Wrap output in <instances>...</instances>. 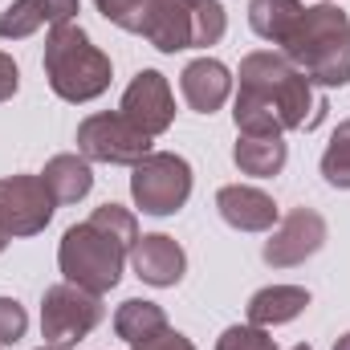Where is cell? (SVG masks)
I'll use <instances>...</instances> for the list:
<instances>
[{"instance_id": "603a6c76", "label": "cell", "mask_w": 350, "mask_h": 350, "mask_svg": "<svg viewBox=\"0 0 350 350\" xmlns=\"http://www.w3.org/2000/svg\"><path fill=\"white\" fill-rule=\"evenodd\" d=\"M216 350H277L273 334L265 326H228L220 338H216Z\"/></svg>"}, {"instance_id": "f1b7e54d", "label": "cell", "mask_w": 350, "mask_h": 350, "mask_svg": "<svg viewBox=\"0 0 350 350\" xmlns=\"http://www.w3.org/2000/svg\"><path fill=\"white\" fill-rule=\"evenodd\" d=\"M293 350H310V347H306V342H301V347H293Z\"/></svg>"}, {"instance_id": "7402d4cb", "label": "cell", "mask_w": 350, "mask_h": 350, "mask_svg": "<svg viewBox=\"0 0 350 350\" xmlns=\"http://www.w3.org/2000/svg\"><path fill=\"white\" fill-rule=\"evenodd\" d=\"M98 4V12L110 21V25H118V29H126V33H143V25H147V4L151 0H94Z\"/></svg>"}, {"instance_id": "8fae6325", "label": "cell", "mask_w": 350, "mask_h": 350, "mask_svg": "<svg viewBox=\"0 0 350 350\" xmlns=\"http://www.w3.org/2000/svg\"><path fill=\"white\" fill-rule=\"evenodd\" d=\"M122 118H131L143 135H163L175 122V98H172V82L159 70H143L135 74V82L122 94Z\"/></svg>"}, {"instance_id": "e0dca14e", "label": "cell", "mask_w": 350, "mask_h": 350, "mask_svg": "<svg viewBox=\"0 0 350 350\" xmlns=\"http://www.w3.org/2000/svg\"><path fill=\"white\" fill-rule=\"evenodd\" d=\"M41 179H45L53 204H78V200H86L90 187H94V172H90L86 155H53L45 163Z\"/></svg>"}, {"instance_id": "4316f807", "label": "cell", "mask_w": 350, "mask_h": 350, "mask_svg": "<svg viewBox=\"0 0 350 350\" xmlns=\"http://www.w3.org/2000/svg\"><path fill=\"white\" fill-rule=\"evenodd\" d=\"M334 350H350V330L342 334V338H338V342H334Z\"/></svg>"}, {"instance_id": "ac0fdd59", "label": "cell", "mask_w": 350, "mask_h": 350, "mask_svg": "<svg viewBox=\"0 0 350 350\" xmlns=\"http://www.w3.org/2000/svg\"><path fill=\"white\" fill-rule=\"evenodd\" d=\"M232 159L245 175H257V179H273V175L285 167L289 159V147L281 135H237V147H232Z\"/></svg>"}, {"instance_id": "484cf974", "label": "cell", "mask_w": 350, "mask_h": 350, "mask_svg": "<svg viewBox=\"0 0 350 350\" xmlns=\"http://www.w3.org/2000/svg\"><path fill=\"white\" fill-rule=\"evenodd\" d=\"M16 86H21V70L8 53H0V102H8L16 94Z\"/></svg>"}, {"instance_id": "9a60e30c", "label": "cell", "mask_w": 350, "mask_h": 350, "mask_svg": "<svg viewBox=\"0 0 350 350\" xmlns=\"http://www.w3.org/2000/svg\"><path fill=\"white\" fill-rule=\"evenodd\" d=\"M78 16V0H12L0 12V37L4 41H21L33 37L41 25H66Z\"/></svg>"}, {"instance_id": "4dcf8cb0", "label": "cell", "mask_w": 350, "mask_h": 350, "mask_svg": "<svg viewBox=\"0 0 350 350\" xmlns=\"http://www.w3.org/2000/svg\"><path fill=\"white\" fill-rule=\"evenodd\" d=\"M326 4H330V0H326Z\"/></svg>"}, {"instance_id": "5bb4252c", "label": "cell", "mask_w": 350, "mask_h": 350, "mask_svg": "<svg viewBox=\"0 0 350 350\" xmlns=\"http://www.w3.org/2000/svg\"><path fill=\"white\" fill-rule=\"evenodd\" d=\"M179 90H183V102L196 110V114H216L228 94H232V74L224 62L216 57H196L183 74H179Z\"/></svg>"}, {"instance_id": "d4e9b609", "label": "cell", "mask_w": 350, "mask_h": 350, "mask_svg": "<svg viewBox=\"0 0 350 350\" xmlns=\"http://www.w3.org/2000/svg\"><path fill=\"white\" fill-rule=\"evenodd\" d=\"M131 350H196L191 347V338H183L179 330H159V334H151V338H143V342H135Z\"/></svg>"}, {"instance_id": "cb8c5ba5", "label": "cell", "mask_w": 350, "mask_h": 350, "mask_svg": "<svg viewBox=\"0 0 350 350\" xmlns=\"http://www.w3.org/2000/svg\"><path fill=\"white\" fill-rule=\"evenodd\" d=\"M29 330V314L16 297H0V347H12L21 342Z\"/></svg>"}, {"instance_id": "2e32d148", "label": "cell", "mask_w": 350, "mask_h": 350, "mask_svg": "<svg viewBox=\"0 0 350 350\" xmlns=\"http://www.w3.org/2000/svg\"><path fill=\"white\" fill-rule=\"evenodd\" d=\"M310 306V289L301 285H269V289H257L249 297V322L253 326H285L293 322L297 314H306Z\"/></svg>"}, {"instance_id": "277c9868", "label": "cell", "mask_w": 350, "mask_h": 350, "mask_svg": "<svg viewBox=\"0 0 350 350\" xmlns=\"http://www.w3.org/2000/svg\"><path fill=\"white\" fill-rule=\"evenodd\" d=\"M45 78L57 98L66 102H94L110 90V57L90 41V33L78 21L53 25L45 37Z\"/></svg>"}, {"instance_id": "3957f363", "label": "cell", "mask_w": 350, "mask_h": 350, "mask_svg": "<svg viewBox=\"0 0 350 350\" xmlns=\"http://www.w3.org/2000/svg\"><path fill=\"white\" fill-rule=\"evenodd\" d=\"M281 49L314 86H347L350 82V16L338 4L306 8Z\"/></svg>"}, {"instance_id": "8992f818", "label": "cell", "mask_w": 350, "mask_h": 350, "mask_svg": "<svg viewBox=\"0 0 350 350\" xmlns=\"http://www.w3.org/2000/svg\"><path fill=\"white\" fill-rule=\"evenodd\" d=\"M131 196L147 216H172L191 196V167L175 151H151L131 172Z\"/></svg>"}, {"instance_id": "4fadbf2b", "label": "cell", "mask_w": 350, "mask_h": 350, "mask_svg": "<svg viewBox=\"0 0 350 350\" xmlns=\"http://www.w3.org/2000/svg\"><path fill=\"white\" fill-rule=\"evenodd\" d=\"M216 212L224 216L228 228L237 232H269L277 224V204L273 196H265L261 187H245V183H228L216 191Z\"/></svg>"}, {"instance_id": "30bf717a", "label": "cell", "mask_w": 350, "mask_h": 350, "mask_svg": "<svg viewBox=\"0 0 350 350\" xmlns=\"http://www.w3.org/2000/svg\"><path fill=\"white\" fill-rule=\"evenodd\" d=\"M322 245H326V220H322V212H314V208H293V212L273 228V237L265 241V265H273V269H293V265H301L306 257H314Z\"/></svg>"}, {"instance_id": "6da1fadb", "label": "cell", "mask_w": 350, "mask_h": 350, "mask_svg": "<svg viewBox=\"0 0 350 350\" xmlns=\"http://www.w3.org/2000/svg\"><path fill=\"white\" fill-rule=\"evenodd\" d=\"M237 78H241V94L232 106L237 135L314 131L326 118V98L285 53H273V49L249 53Z\"/></svg>"}, {"instance_id": "83f0119b", "label": "cell", "mask_w": 350, "mask_h": 350, "mask_svg": "<svg viewBox=\"0 0 350 350\" xmlns=\"http://www.w3.org/2000/svg\"><path fill=\"white\" fill-rule=\"evenodd\" d=\"M4 249H8V237H4V232H0V253H4Z\"/></svg>"}, {"instance_id": "5b68a950", "label": "cell", "mask_w": 350, "mask_h": 350, "mask_svg": "<svg viewBox=\"0 0 350 350\" xmlns=\"http://www.w3.org/2000/svg\"><path fill=\"white\" fill-rule=\"evenodd\" d=\"M228 16L220 0H151L147 25L139 37H147L159 53L179 49H208L224 37Z\"/></svg>"}, {"instance_id": "52a82bcc", "label": "cell", "mask_w": 350, "mask_h": 350, "mask_svg": "<svg viewBox=\"0 0 350 350\" xmlns=\"http://www.w3.org/2000/svg\"><path fill=\"white\" fill-rule=\"evenodd\" d=\"M98 322H102V297L98 293L78 289L70 281L45 289V301H41V338H45V347L70 350L74 342H82Z\"/></svg>"}, {"instance_id": "f546056e", "label": "cell", "mask_w": 350, "mask_h": 350, "mask_svg": "<svg viewBox=\"0 0 350 350\" xmlns=\"http://www.w3.org/2000/svg\"><path fill=\"white\" fill-rule=\"evenodd\" d=\"M41 350H57V347H41Z\"/></svg>"}, {"instance_id": "9c48e42d", "label": "cell", "mask_w": 350, "mask_h": 350, "mask_svg": "<svg viewBox=\"0 0 350 350\" xmlns=\"http://www.w3.org/2000/svg\"><path fill=\"white\" fill-rule=\"evenodd\" d=\"M53 196L41 175H4L0 179V232L12 237H37L53 220Z\"/></svg>"}, {"instance_id": "7a4b0ae2", "label": "cell", "mask_w": 350, "mask_h": 350, "mask_svg": "<svg viewBox=\"0 0 350 350\" xmlns=\"http://www.w3.org/2000/svg\"><path fill=\"white\" fill-rule=\"evenodd\" d=\"M139 241V220L122 204H102L90 212V220L66 228L57 265L70 285L90 289V293H110L122 277V265Z\"/></svg>"}, {"instance_id": "ba28073f", "label": "cell", "mask_w": 350, "mask_h": 350, "mask_svg": "<svg viewBox=\"0 0 350 350\" xmlns=\"http://www.w3.org/2000/svg\"><path fill=\"white\" fill-rule=\"evenodd\" d=\"M78 155H86L90 163L135 167L143 155H151V135H143L131 118H122V110L90 114L78 126Z\"/></svg>"}, {"instance_id": "d6986e66", "label": "cell", "mask_w": 350, "mask_h": 350, "mask_svg": "<svg viewBox=\"0 0 350 350\" xmlns=\"http://www.w3.org/2000/svg\"><path fill=\"white\" fill-rule=\"evenodd\" d=\"M301 12H306V8H301L297 0H253V4H249V25H253L257 37L273 41V45H285L289 33L297 29Z\"/></svg>"}, {"instance_id": "44dd1931", "label": "cell", "mask_w": 350, "mask_h": 350, "mask_svg": "<svg viewBox=\"0 0 350 350\" xmlns=\"http://www.w3.org/2000/svg\"><path fill=\"white\" fill-rule=\"evenodd\" d=\"M322 179L338 191H350V118L338 122V131L322 151Z\"/></svg>"}, {"instance_id": "7c38bea8", "label": "cell", "mask_w": 350, "mask_h": 350, "mask_svg": "<svg viewBox=\"0 0 350 350\" xmlns=\"http://www.w3.org/2000/svg\"><path fill=\"white\" fill-rule=\"evenodd\" d=\"M131 265L135 273L155 285V289H172L183 281V269H187V253L179 249V241H172L167 232H147L135 241L131 249Z\"/></svg>"}, {"instance_id": "ffe728a7", "label": "cell", "mask_w": 350, "mask_h": 350, "mask_svg": "<svg viewBox=\"0 0 350 350\" xmlns=\"http://www.w3.org/2000/svg\"><path fill=\"white\" fill-rule=\"evenodd\" d=\"M159 330H167V314H163V306H155V301H143V297H131V301H122L118 306V314H114V334L122 338V342H143V338H151V334H159Z\"/></svg>"}]
</instances>
